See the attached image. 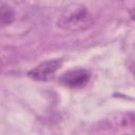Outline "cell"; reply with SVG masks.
<instances>
[{
	"label": "cell",
	"mask_w": 135,
	"mask_h": 135,
	"mask_svg": "<svg viewBox=\"0 0 135 135\" xmlns=\"http://www.w3.org/2000/svg\"><path fill=\"white\" fill-rule=\"evenodd\" d=\"M57 24L68 31H83L93 24V16L84 5L72 3L61 12Z\"/></svg>",
	"instance_id": "cell-1"
},
{
	"label": "cell",
	"mask_w": 135,
	"mask_h": 135,
	"mask_svg": "<svg viewBox=\"0 0 135 135\" xmlns=\"http://www.w3.org/2000/svg\"><path fill=\"white\" fill-rule=\"evenodd\" d=\"M62 60L60 59H52L46 60L36 68H34L32 71L28 72V76L32 79L38 80V81H46L54 77L57 70L61 66Z\"/></svg>",
	"instance_id": "cell-2"
},
{
	"label": "cell",
	"mask_w": 135,
	"mask_h": 135,
	"mask_svg": "<svg viewBox=\"0 0 135 135\" xmlns=\"http://www.w3.org/2000/svg\"><path fill=\"white\" fill-rule=\"evenodd\" d=\"M90 79V75L88 71L82 69H75L65 72L60 77V82L70 88H80L84 85Z\"/></svg>",
	"instance_id": "cell-3"
},
{
	"label": "cell",
	"mask_w": 135,
	"mask_h": 135,
	"mask_svg": "<svg viewBox=\"0 0 135 135\" xmlns=\"http://www.w3.org/2000/svg\"><path fill=\"white\" fill-rule=\"evenodd\" d=\"M15 14L13 8L5 2L0 1V23L7 24L14 20Z\"/></svg>",
	"instance_id": "cell-4"
}]
</instances>
